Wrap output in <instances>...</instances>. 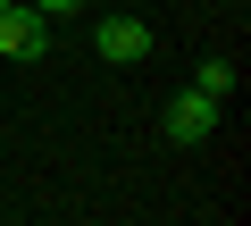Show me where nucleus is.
Masks as SVG:
<instances>
[{
	"label": "nucleus",
	"mask_w": 251,
	"mask_h": 226,
	"mask_svg": "<svg viewBox=\"0 0 251 226\" xmlns=\"http://www.w3.org/2000/svg\"><path fill=\"white\" fill-rule=\"evenodd\" d=\"M92 50H100L109 67H143V59H151V25H143V17H100V25H92Z\"/></svg>",
	"instance_id": "nucleus-1"
},
{
	"label": "nucleus",
	"mask_w": 251,
	"mask_h": 226,
	"mask_svg": "<svg viewBox=\"0 0 251 226\" xmlns=\"http://www.w3.org/2000/svg\"><path fill=\"white\" fill-rule=\"evenodd\" d=\"M218 109L226 100H209V92H176L168 100V143H209L218 134Z\"/></svg>",
	"instance_id": "nucleus-2"
},
{
	"label": "nucleus",
	"mask_w": 251,
	"mask_h": 226,
	"mask_svg": "<svg viewBox=\"0 0 251 226\" xmlns=\"http://www.w3.org/2000/svg\"><path fill=\"white\" fill-rule=\"evenodd\" d=\"M0 42H9V59H25V67H34V59L50 50V17H42V9H25V0H9V17H0Z\"/></svg>",
	"instance_id": "nucleus-3"
},
{
	"label": "nucleus",
	"mask_w": 251,
	"mask_h": 226,
	"mask_svg": "<svg viewBox=\"0 0 251 226\" xmlns=\"http://www.w3.org/2000/svg\"><path fill=\"white\" fill-rule=\"evenodd\" d=\"M193 92H209V100H226V92H234V59H201V75H193Z\"/></svg>",
	"instance_id": "nucleus-4"
},
{
	"label": "nucleus",
	"mask_w": 251,
	"mask_h": 226,
	"mask_svg": "<svg viewBox=\"0 0 251 226\" xmlns=\"http://www.w3.org/2000/svg\"><path fill=\"white\" fill-rule=\"evenodd\" d=\"M25 9H42V17H75L84 0H25Z\"/></svg>",
	"instance_id": "nucleus-5"
},
{
	"label": "nucleus",
	"mask_w": 251,
	"mask_h": 226,
	"mask_svg": "<svg viewBox=\"0 0 251 226\" xmlns=\"http://www.w3.org/2000/svg\"><path fill=\"white\" fill-rule=\"evenodd\" d=\"M0 17H9V0H0Z\"/></svg>",
	"instance_id": "nucleus-6"
},
{
	"label": "nucleus",
	"mask_w": 251,
	"mask_h": 226,
	"mask_svg": "<svg viewBox=\"0 0 251 226\" xmlns=\"http://www.w3.org/2000/svg\"><path fill=\"white\" fill-rule=\"evenodd\" d=\"M0 59H9V42H0Z\"/></svg>",
	"instance_id": "nucleus-7"
}]
</instances>
